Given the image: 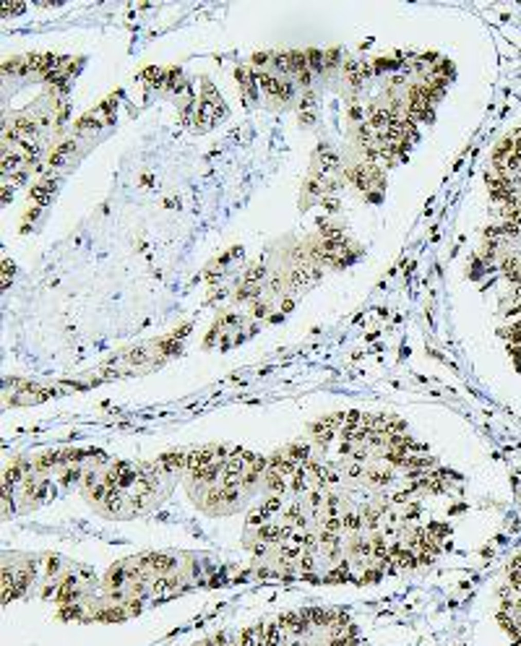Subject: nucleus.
I'll use <instances>...</instances> for the list:
<instances>
[{
    "instance_id": "7ed1b4c3",
    "label": "nucleus",
    "mask_w": 521,
    "mask_h": 646,
    "mask_svg": "<svg viewBox=\"0 0 521 646\" xmlns=\"http://www.w3.org/2000/svg\"><path fill=\"white\" fill-rule=\"evenodd\" d=\"M24 6H3V16H8V13H19Z\"/></svg>"
},
{
    "instance_id": "f257e3e1",
    "label": "nucleus",
    "mask_w": 521,
    "mask_h": 646,
    "mask_svg": "<svg viewBox=\"0 0 521 646\" xmlns=\"http://www.w3.org/2000/svg\"><path fill=\"white\" fill-rule=\"evenodd\" d=\"M320 276V266L318 263H310V266H302L292 274V284L295 287H305V284H313V281Z\"/></svg>"
},
{
    "instance_id": "f03ea898",
    "label": "nucleus",
    "mask_w": 521,
    "mask_h": 646,
    "mask_svg": "<svg viewBox=\"0 0 521 646\" xmlns=\"http://www.w3.org/2000/svg\"><path fill=\"white\" fill-rule=\"evenodd\" d=\"M52 190H55V180H42V183H37V185L31 188V198H34V204L45 206L47 201L52 198Z\"/></svg>"
}]
</instances>
